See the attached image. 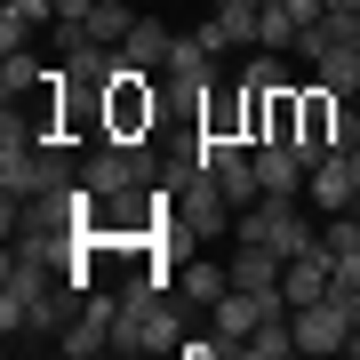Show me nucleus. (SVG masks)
<instances>
[{"label": "nucleus", "instance_id": "f257e3e1", "mask_svg": "<svg viewBox=\"0 0 360 360\" xmlns=\"http://www.w3.org/2000/svg\"><path fill=\"white\" fill-rule=\"evenodd\" d=\"M184 296L176 288H160V281H136V288H120V321H112V352H184Z\"/></svg>", "mask_w": 360, "mask_h": 360}, {"label": "nucleus", "instance_id": "f03ea898", "mask_svg": "<svg viewBox=\"0 0 360 360\" xmlns=\"http://www.w3.org/2000/svg\"><path fill=\"white\" fill-rule=\"evenodd\" d=\"M160 129V72H129L104 89V144H153Z\"/></svg>", "mask_w": 360, "mask_h": 360}, {"label": "nucleus", "instance_id": "7ed1b4c3", "mask_svg": "<svg viewBox=\"0 0 360 360\" xmlns=\"http://www.w3.org/2000/svg\"><path fill=\"white\" fill-rule=\"evenodd\" d=\"M232 240H257V248H281V257H296V248L321 240V224L304 217V200H257L232 217Z\"/></svg>", "mask_w": 360, "mask_h": 360}, {"label": "nucleus", "instance_id": "20e7f679", "mask_svg": "<svg viewBox=\"0 0 360 360\" xmlns=\"http://www.w3.org/2000/svg\"><path fill=\"white\" fill-rule=\"evenodd\" d=\"M160 153L153 144H96V153H80V184L104 200V193H129V184H160Z\"/></svg>", "mask_w": 360, "mask_h": 360}, {"label": "nucleus", "instance_id": "39448f33", "mask_svg": "<svg viewBox=\"0 0 360 360\" xmlns=\"http://www.w3.org/2000/svg\"><path fill=\"white\" fill-rule=\"evenodd\" d=\"M112 321H120V296L89 288V296H80V312H72V328L56 336V352H65V360H96V352H112Z\"/></svg>", "mask_w": 360, "mask_h": 360}, {"label": "nucleus", "instance_id": "423d86ee", "mask_svg": "<svg viewBox=\"0 0 360 360\" xmlns=\"http://www.w3.org/2000/svg\"><path fill=\"white\" fill-rule=\"evenodd\" d=\"M176 296L193 312H217L224 296H232V264H217L208 248H184V257H176Z\"/></svg>", "mask_w": 360, "mask_h": 360}, {"label": "nucleus", "instance_id": "0eeeda50", "mask_svg": "<svg viewBox=\"0 0 360 360\" xmlns=\"http://www.w3.org/2000/svg\"><path fill=\"white\" fill-rule=\"evenodd\" d=\"M328 281H336V257H328V240L296 248V257H288V272H281V296H288V312H296V304H321V296H328Z\"/></svg>", "mask_w": 360, "mask_h": 360}, {"label": "nucleus", "instance_id": "6e6552de", "mask_svg": "<svg viewBox=\"0 0 360 360\" xmlns=\"http://www.w3.org/2000/svg\"><path fill=\"white\" fill-rule=\"evenodd\" d=\"M304 208H321V217H345V208H360V184H352L345 153H328L321 168H304Z\"/></svg>", "mask_w": 360, "mask_h": 360}, {"label": "nucleus", "instance_id": "1a4fd4ad", "mask_svg": "<svg viewBox=\"0 0 360 360\" xmlns=\"http://www.w3.org/2000/svg\"><path fill=\"white\" fill-rule=\"evenodd\" d=\"M281 272H288L281 248H257V240L232 248V288H248V296H281Z\"/></svg>", "mask_w": 360, "mask_h": 360}, {"label": "nucleus", "instance_id": "9d476101", "mask_svg": "<svg viewBox=\"0 0 360 360\" xmlns=\"http://www.w3.org/2000/svg\"><path fill=\"white\" fill-rule=\"evenodd\" d=\"M257 184H264V200H304V160L288 153V144H257Z\"/></svg>", "mask_w": 360, "mask_h": 360}, {"label": "nucleus", "instance_id": "9b49d317", "mask_svg": "<svg viewBox=\"0 0 360 360\" xmlns=\"http://www.w3.org/2000/svg\"><path fill=\"white\" fill-rule=\"evenodd\" d=\"M168 49H176V32H168L160 16H136V32L120 40V65H129V72H160Z\"/></svg>", "mask_w": 360, "mask_h": 360}, {"label": "nucleus", "instance_id": "f8f14e48", "mask_svg": "<svg viewBox=\"0 0 360 360\" xmlns=\"http://www.w3.org/2000/svg\"><path fill=\"white\" fill-rule=\"evenodd\" d=\"M160 80H184V89H208V80H217V56L200 49V32H176V49H168Z\"/></svg>", "mask_w": 360, "mask_h": 360}, {"label": "nucleus", "instance_id": "ddd939ff", "mask_svg": "<svg viewBox=\"0 0 360 360\" xmlns=\"http://www.w3.org/2000/svg\"><path fill=\"white\" fill-rule=\"evenodd\" d=\"M296 352V328H288V312H264L257 328H248V345H240V360H288Z\"/></svg>", "mask_w": 360, "mask_h": 360}, {"label": "nucleus", "instance_id": "4468645a", "mask_svg": "<svg viewBox=\"0 0 360 360\" xmlns=\"http://www.w3.org/2000/svg\"><path fill=\"white\" fill-rule=\"evenodd\" d=\"M40 25H49L40 8H16V0H0V56L32 49V40H40Z\"/></svg>", "mask_w": 360, "mask_h": 360}, {"label": "nucleus", "instance_id": "2eb2a0df", "mask_svg": "<svg viewBox=\"0 0 360 360\" xmlns=\"http://www.w3.org/2000/svg\"><path fill=\"white\" fill-rule=\"evenodd\" d=\"M40 80H49V65H40V56H32V49H16V56H8V65H0V96H8V104H16V96H32V89H40Z\"/></svg>", "mask_w": 360, "mask_h": 360}, {"label": "nucleus", "instance_id": "dca6fc26", "mask_svg": "<svg viewBox=\"0 0 360 360\" xmlns=\"http://www.w3.org/2000/svg\"><path fill=\"white\" fill-rule=\"evenodd\" d=\"M312 80H321V89H336V96H360V49H336Z\"/></svg>", "mask_w": 360, "mask_h": 360}, {"label": "nucleus", "instance_id": "f3484780", "mask_svg": "<svg viewBox=\"0 0 360 360\" xmlns=\"http://www.w3.org/2000/svg\"><path fill=\"white\" fill-rule=\"evenodd\" d=\"M208 16H224L232 40H240V49H257V16H264V0H217Z\"/></svg>", "mask_w": 360, "mask_h": 360}, {"label": "nucleus", "instance_id": "a211bd4d", "mask_svg": "<svg viewBox=\"0 0 360 360\" xmlns=\"http://www.w3.org/2000/svg\"><path fill=\"white\" fill-rule=\"evenodd\" d=\"M240 352V336H224L217 321H208V336H184V360H232Z\"/></svg>", "mask_w": 360, "mask_h": 360}, {"label": "nucleus", "instance_id": "6ab92c4d", "mask_svg": "<svg viewBox=\"0 0 360 360\" xmlns=\"http://www.w3.org/2000/svg\"><path fill=\"white\" fill-rule=\"evenodd\" d=\"M16 8H40V16H56V0H16Z\"/></svg>", "mask_w": 360, "mask_h": 360}, {"label": "nucleus", "instance_id": "aec40b11", "mask_svg": "<svg viewBox=\"0 0 360 360\" xmlns=\"http://www.w3.org/2000/svg\"><path fill=\"white\" fill-rule=\"evenodd\" d=\"M345 352H352V360H360V328H352V336H345Z\"/></svg>", "mask_w": 360, "mask_h": 360}, {"label": "nucleus", "instance_id": "412c9836", "mask_svg": "<svg viewBox=\"0 0 360 360\" xmlns=\"http://www.w3.org/2000/svg\"><path fill=\"white\" fill-rule=\"evenodd\" d=\"M264 8H272V0H264Z\"/></svg>", "mask_w": 360, "mask_h": 360}, {"label": "nucleus", "instance_id": "4be33fe9", "mask_svg": "<svg viewBox=\"0 0 360 360\" xmlns=\"http://www.w3.org/2000/svg\"><path fill=\"white\" fill-rule=\"evenodd\" d=\"M352 49H360V40H352Z\"/></svg>", "mask_w": 360, "mask_h": 360}, {"label": "nucleus", "instance_id": "5701e85b", "mask_svg": "<svg viewBox=\"0 0 360 360\" xmlns=\"http://www.w3.org/2000/svg\"><path fill=\"white\" fill-rule=\"evenodd\" d=\"M352 104H360V96H352Z\"/></svg>", "mask_w": 360, "mask_h": 360}]
</instances>
